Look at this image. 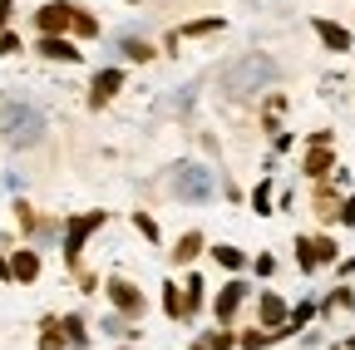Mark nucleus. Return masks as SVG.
<instances>
[{
  "label": "nucleus",
  "mask_w": 355,
  "mask_h": 350,
  "mask_svg": "<svg viewBox=\"0 0 355 350\" xmlns=\"http://www.w3.org/2000/svg\"><path fill=\"white\" fill-rule=\"evenodd\" d=\"M277 79H282V64L266 55V50H247L237 55L232 64H222L217 74V94L227 99V104H247L257 99L261 89H277Z\"/></svg>",
  "instance_id": "obj_1"
},
{
  "label": "nucleus",
  "mask_w": 355,
  "mask_h": 350,
  "mask_svg": "<svg viewBox=\"0 0 355 350\" xmlns=\"http://www.w3.org/2000/svg\"><path fill=\"white\" fill-rule=\"evenodd\" d=\"M168 193L178 198V202H207L212 193H217V178H212V168H202V163H178L173 173H168Z\"/></svg>",
  "instance_id": "obj_2"
},
{
  "label": "nucleus",
  "mask_w": 355,
  "mask_h": 350,
  "mask_svg": "<svg viewBox=\"0 0 355 350\" xmlns=\"http://www.w3.org/2000/svg\"><path fill=\"white\" fill-rule=\"evenodd\" d=\"M0 128H6V143L15 148H35L44 139V114L40 109H25V104H10L0 114Z\"/></svg>",
  "instance_id": "obj_3"
},
{
  "label": "nucleus",
  "mask_w": 355,
  "mask_h": 350,
  "mask_svg": "<svg viewBox=\"0 0 355 350\" xmlns=\"http://www.w3.org/2000/svg\"><path fill=\"white\" fill-rule=\"evenodd\" d=\"M340 261V242L336 237H296V267L311 277V272H321V267H336Z\"/></svg>",
  "instance_id": "obj_4"
},
{
  "label": "nucleus",
  "mask_w": 355,
  "mask_h": 350,
  "mask_svg": "<svg viewBox=\"0 0 355 350\" xmlns=\"http://www.w3.org/2000/svg\"><path fill=\"white\" fill-rule=\"evenodd\" d=\"M104 222H109V212H84V217H69V227H64V261H69V267H79L84 242L94 237Z\"/></svg>",
  "instance_id": "obj_5"
},
{
  "label": "nucleus",
  "mask_w": 355,
  "mask_h": 350,
  "mask_svg": "<svg viewBox=\"0 0 355 350\" xmlns=\"http://www.w3.org/2000/svg\"><path fill=\"white\" fill-rule=\"evenodd\" d=\"M109 306L119 316H128V321H139L144 311H148V296L133 286V281H123V277H109Z\"/></svg>",
  "instance_id": "obj_6"
},
{
  "label": "nucleus",
  "mask_w": 355,
  "mask_h": 350,
  "mask_svg": "<svg viewBox=\"0 0 355 350\" xmlns=\"http://www.w3.org/2000/svg\"><path fill=\"white\" fill-rule=\"evenodd\" d=\"M311 30H316V40L331 50V55H350L355 50V35L340 25V20H326V15H311Z\"/></svg>",
  "instance_id": "obj_7"
},
{
  "label": "nucleus",
  "mask_w": 355,
  "mask_h": 350,
  "mask_svg": "<svg viewBox=\"0 0 355 350\" xmlns=\"http://www.w3.org/2000/svg\"><path fill=\"white\" fill-rule=\"evenodd\" d=\"M257 321H261V331H286V321H291V306L277 296V291H261V301H257Z\"/></svg>",
  "instance_id": "obj_8"
},
{
  "label": "nucleus",
  "mask_w": 355,
  "mask_h": 350,
  "mask_svg": "<svg viewBox=\"0 0 355 350\" xmlns=\"http://www.w3.org/2000/svg\"><path fill=\"white\" fill-rule=\"evenodd\" d=\"M69 25H74V6H64V0H50V6L35 15L40 35H69Z\"/></svg>",
  "instance_id": "obj_9"
},
{
  "label": "nucleus",
  "mask_w": 355,
  "mask_h": 350,
  "mask_svg": "<svg viewBox=\"0 0 355 350\" xmlns=\"http://www.w3.org/2000/svg\"><path fill=\"white\" fill-rule=\"evenodd\" d=\"M119 89H123V69H114V64H109V69H99L94 79H89V109H104Z\"/></svg>",
  "instance_id": "obj_10"
},
{
  "label": "nucleus",
  "mask_w": 355,
  "mask_h": 350,
  "mask_svg": "<svg viewBox=\"0 0 355 350\" xmlns=\"http://www.w3.org/2000/svg\"><path fill=\"white\" fill-rule=\"evenodd\" d=\"M242 301H247V281H227V286L217 291V301H212V316L222 326H232V316L242 311Z\"/></svg>",
  "instance_id": "obj_11"
},
{
  "label": "nucleus",
  "mask_w": 355,
  "mask_h": 350,
  "mask_svg": "<svg viewBox=\"0 0 355 350\" xmlns=\"http://www.w3.org/2000/svg\"><path fill=\"white\" fill-rule=\"evenodd\" d=\"M301 173L311 183H326L331 173H336V153H331V143H316V148H306V158H301Z\"/></svg>",
  "instance_id": "obj_12"
},
{
  "label": "nucleus",
  "mask_w": 355,
  "mask_h": 350,
  "mask_svg": "<svg viewBox=\"0 0 355 350\" xmlns=\"http://www.w3.org/2000/svg\"><path fill=\"white\" fill-rule=\"evenodd\" d=\"M44 60H55V64H79V50H74V40L69 35H40V45H35Z\"/></svg>",
  "instance_id": "obj_13"
},
{
  "label": "nucleus",
  "mask_w": 355,
  "mask_h": 350,
  "mask_svg": "<svg viewBox=\"0 0 355 350\" xmlns=\"http://www.w3.org/2000/svg\"><path fill=\"white\" fill-rule=\"evenodd\" d=\"M163 316H168V321H193V316H188L183 281H163Z\"/></svg>",
  "instance_id": "obj_14"
},
{
  "label": "nucleus",
  "mask_w": 355,
  "mask_h": 350,
  "mask_svg": "<svg viewBox=\"0 0 355 350\" xmlns=\"http://www.w3.org/2000/svg\"><path fill=\"white\" fill-rule=\"evenodd\" d=\"M10 277H15V281H25V286L40 277V252H35V247H20V252L10 256Z\"/></svg>",
  "instance_id": "obj_15"
},
{
  "label": "nucleus",
  "mask_w": 355,
  "mask_h": 350,
  "mask_svg": "<svg viewBox=\"0 0 355 350\" xmlns=\"http://www.w3.org/2000/svg\"><path fill=\"white\" fill-rule=\"evenodd\" d=\"M321 316V306L316 301H301V306H291V321H286V331H277L272 340H282V335H296V331H306L311 321H316Z\"/></svg>",
  "instance_id": "obj_16"
},
{
  "label": "nucleus",
  "mask_w": 355,
  "mask_h": 350,
  "mask_svg": "<svg viewBox=\"0 0 355 350\" xmlns=\"http://www.w3.org/2000/svg\"><path fill=\"white\" fill-rule=\"evenodd\" d=\"M119 55H123L128 64H148L158 50L148 45V40H139V35H123V40H119Z\"/></svg>",
  "instance_id": "obj_17"
},
{
  "label": "nucleus",
  "mask_w": 355,
  "mask_h": 350,
  "mask_svg": "<svg viewBox=\"0 0 355 350\" xmlns=\"http://www.w3.org/2000/svg\"><path fill=\"white\" fill-rule=\"evenodd\" d=\"M311 207H316V217L336 222V212H340V193H336L331 183H316V198H311Z\"/></svg>",
  "instance_id": "obj_18"
},
{
  "label": "nucleus",
  "mask_w": 355,
  "mask_h": 350,
  "mask_svg": "<svg viewBox=\"0 0 355 350\" xmlns=\"http://www.w3.org/2000/svg\"><path fill=\"white\" fill-rule=\"evenodd\" d=\"M202 247H207L202 232H183V237H178V247H173V267H188V261H193Z\"/></svg>",
  "instance_id": "obj_19"
},
{
  "label": "nucleus",
  "mask_w": 355,
  "mask_h": 350,
  "mask_svg": "<svg viewBox=\"0 0 355 350\" xmlns=\"http://www.w3.org/2000/svg\"><path fill=\"white\" fill-rule=\"evenodd\" d=\"M212 261H217L222 272H247V256H242V247H227V242H222V247H212Z\"/></svg>",
  "instance_id": "obj_20"
},
{
  "label": "nucleus",
  "mask_w": 355,
  "mask_h": 350,
  "mask_svg": "<svg viewBox=\"0 0 355 350\" xmlns=\"http://www.w3.org/2000/svg\"><path fill=\"white\" fill-rule=\"evenodd\" d=\"M222 25H227V20H222V15H207V20H193V25H183V30H178V35H188V40H202V35H217Z\"/></svg>",
  "instance_id": "obj_21"
},
{
  "label": "nucleus",
  "mask_w": 355,
  "mask_h": 350,
  "mask_svg": "<svg viewBox=\"0 0 355 350\" xmlns=\"http://www.w3.org/2000/svg\"><path fill=\"white\" fill-rule=\"evenodd\" d=\"M202 345H207V350H232V345H237V331H232V326H217V331L202 335Z\"/></svg>",
  "instance_id": "obj_22"
},
{
  "label": "nucleus",
  "mask_w": 355,
  "mask_h": 350,
  "mask_svg": "<svg viewBox=\"0 0 355 350\" xmlns=\"http://www.w3.org/2000/svg\"><path fill=\"white\" fill-rule=\"evenodd\" d=\"M350 306H355V291H350V286H336V291L326 296V306H321V311L331 316V311H350Z\"/></svg>",
  "instance_id": "obj_23"
},
{
  "label": "nucleus",
  "mask_w": 355,
  "mask_h": 350,
  "mask_svg": "<svg viewBox=\"0 0 355 350\" xmlns=\"http://www.w3.org/2000/svg\"><path fill=\"white\" fill-rule=\"evenodd\" d=\"M69 30H74L79 40H94V35H99V20L89 15V10H79V6H74V25H69Z\"/></svg>",
  "instance_id": "obj_24"
},
{
  "label": "nucleus",
  "mask_w": 355,
  "mask_h": 350,
  "mask_svg": "<svg viewBox=\"0 0 355 350\" xmlns=\"http://www.w3.org/2000/svg\"><path fill=\"white\" fill-rule=\"evenodd\" d=\"M252 212H261V217H266V212H277V207H272V178L252 188Z\"/></svg>",
  "instance_id": "obj_25"
},
{
  "label": "nucleus",
  "mask_w": 355,
  "mask_h": 350,
  "mask_svg": "<svg viewBox=\"0 0 355 350\" xmlns=\"http://www.w3.org/2000/svg\"><path fill=\"white\" fill-rule=\"evenodd\" d=\"M60 331H64V340L79 350V345H89V331H84V321L79 316H69V321H60Z\"/></svg>",
  "instance_id": "obj_26"
},
{
  "label": "nucleus",
  "mask_w": 355,
  "mask_h": 350,
  "mask_svg": "<svg viewBox=\"0 0 355 350\" xmlns=\"http://www.w3.org/2000/svg\"><path fill=\"white\" fill-rule=\"evenodd\" d=\"M202 286H207L202 277H188V291H183V296H188V316H198V311H202Z\"/></svg>",
  "instance_id": "obj_27"
},
{
  "label": "nucleus",
  "mask_w": 355,
  "mask_h": 350,
  "mask_svg": "<svg viewBox=\"0 0 355 350\" xmlns=\"http://www.w3.org/2000/svg\"><path fill=\"white\" fill-rule=\"evenodd\" d=\"M266 340H272V331H261V326H257V331H242V335H237V345H242V350H261Z\"/></svg>",
  "instance_id": "obj_28"
},
{
  "label": "nucleus",
  "mask_w": 355,
  "mask_h": 350,
  "mask_svg": "<svg viewBox=\"0 0 355 350\" xmlns=\"http://www.w3.org/2000/svg\"><path fill=\"white\" fill-rule=\"evenodd\" d=\"M252 272H257V277L266 281V277L277 272V256H272V252H261V256H252Z\"/></svg>",
  "instance_id": "obj_29"
},
{
  "label": "nucleus",
  "mask_w": 355,
  "mask_h": 350,
  "mask_svg": "<svg viewBox=\"0 0 355 350\" xmlns=\"http://www.w3.org/2000/svg\"><path fill=\"white\" fill-rule=\"evenodd\" d=\"M133 227H139V232H144L148 242H158V222H153L148 212H133Z\"/></svg>",
  "instance_id": "obj_30"
},
{
  "label": "nucleus",
  "mask_w": 355,
  "mask_h": 350,
  "mask_svg": "<svg viewBox=\"0 0 355 350\" xmlns=\"http://www.w3.org/2000/svg\"><path fill=\"white\" fill-rule=\"evenodd\" d=\"M336 222H340V227H355V193H350V198H340V212H336Z\"/></svg>",
  "instance_id": "obj_31"
},
{
  "label": "nucleus",
  "mask_w": 355,
  "mask_h": 350,
  "mask_svg": "<svg viewBox=\"0 0 355 350\" xmlns=\"http://www.w3.org/2000/svg\"><path fill=\"white\" fill-rule=\"evenodd\" d=\"M0 55H20V40L15 35H0Z\"/></svg>",
  "instance_id": "obj_32"
},
{
  "label": "nucleus",
  "mask_w": 355,
  "mask_h": 350,
  "mask_svg": "<svg viewBox=\"0 0 355 350\" xmlns=\"http://www.w3.org/2000/svg\"><path fill=\"white\" fill-rule=\"evenodd\" d=\"M336 272H340V277H355V256H340V261H336Z\"/></svg>",
  "instance_id": "obj_33"
},
{
  "label": "nucleus",
  "mask_w": 355,
  "mask_h": 350,
  "mask_svg": "<svg viewBox=\"0 0 355 350\" xmlns=\"http://www.w3.org/2000/svg\"><path fill=\"white\" fill-rule=\"evenodd\" d=\"M10 10H15L10 0H0V35H6V20H10Z\"/></svg>",
  "instance_id": "obj_34"
},
{
  "label": "nucleus",
  "mask_w": 355,
  "mask_h": 350,
  "mask_svg": "<svg viewBox=\"0 0 355 350\" xmlns=\"http://www.w3.org/2000/svg\"><path fill=\"white\" fill-rule=\"evenodd\" d=\"M188 350H207V345H202V340H193V345H188Z\"/></svg>",
  "instance_id": "obj_35"
},
{
  "label": "nucleus",
  "mask_w": 355,
  "mask_h": 350,
  "mask_svg": "<svg viewBox=\"0 0 355 350\" xmlns=\"http://www.w3.org/2000/svg\"><path fill=\"white\" fill-rule=\"evenodd\" d=\"M345 350H355V335H350V340H345Z\"/></svg>",
  "instance_id": "obj_36"
},
{
  "label": "nucleus",
  "mask_w": 355,
  "mask_h": 350,
  "mask_svg": "<svg viewBox=\"0 0 355 350\" xmlns=\"http://www.w3.org/2000/svg\"><path fill=\"white\" fill-rule=\"evenodd\" d=\"M128 6H139V0H128Z\"/></svg>",
  "instance_id": "obj_37"
}]
</instances>
